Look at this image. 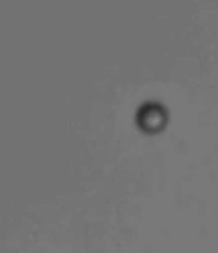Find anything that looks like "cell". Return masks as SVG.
<instances>
[{
	"mask_svg": "<svg viewBox=\"0 0 218 253\" xmlns=\"http://www.w3.org/2000/svg\"><path fill=\"white\" fill-rule=\"evenodd\" d=\"M168 122H170V113H168V108L161 101H145L138 108V113H136L138 129L143 133H149V136L161 133L168 126Z\"/></svg>",
	"mask_w": 218,
	"mask_h": 253,
	"instance_id": "1",
	"label": "cell"
}]
</instances>
